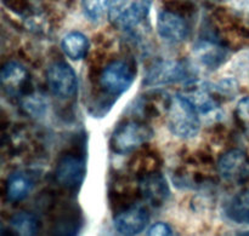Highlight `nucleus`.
I'll list each match as a JSON object with an SVG mask.
<instances>
[{"label":"nucleus","mask_w":249,"mask_h":236,"mask_svg":"<svg viewBox=\"0 0 249 236\" xmlns=\"http://www.w3.org/2000/svg\"><path fill=\"white\" fill-rule=\"evenodd\" d=\"M201 121L195 104L182 94L170 97L168 106V127L173 135L192 138L198 133Z\"/></svg>","instance_id":"1"},{"label":"nucleus","mask_w":249,"mask_h":236,"mask_svg":"<svg viewBox=\"0 0 249 236\" xmlns=\"http://www.w3.org/2000/svg\"><path fill=\"white\" fill-rule=\"evenodd\" d=\"M152 0H112L108 17L116 28L129 31L140 26L150 14Z\"/></svg>","instance_id":"2"},{"label":"nucleus","mask_w":249,"mask_h":236,"mask_svg":"<svg viewBox=\"0 0 249 236\" xmlns=\"http://www.w3.org/2000/svg\"><path fill=\"white\" fill-rule=\"evenodd\" d=\"M152 133L145 124L129 121L116 128L111 138V147L118 154H129L147 142Z\"/></svg>","instance_id":"3"},{"label":"nucleus","mask_w":249,"mask_h":236,"mask_svg":"<svg viewBox=\"0 0 249 236\" xmlns=\"http://www.w3.org/2000/svg\"><path fill=\"white\" fill-rule=\"evenodd\" d=\"M134 70L125 61H114L107 65L100 77V85L105 92L121 96L128 91L134 81Z\"/></svg>","instance_id":"4"},{"label":"nucleus","mask_w":249,"mask_h":236,"mask_svg":"<svg viewBox=\"0 0 249 236\" xmlns=\"http://www.w3.org/2000/svg\"><path fill=\"white\" fill-rule=\"evenodd\" d=\"M48 84L51 92L58 98H71L77 92V75L67 63H53L48 70Z\"/></svg>","instance_id":"5"},{"label":"nucleus","mask_w":249,"mask_h":236,"mask_svg":"<svg viewBox=\"0 0 249 236\" xmlns=\"http://www.w3.org/2000/svg\"><path fill=\"white\" fill-rule=\"evenodd\" d=\"M157 31L162 40L168 44H179L189 35L186 21L178 14L168 10H163L158 15Z\"/></svg>","instance_id":"6"},{"label":"nucleus","mask_w":249,"mask_h":236,"mask_svg":"<svg viewBox=\"0 0 249 236\" xmlns=\"http://www.w3.org/2000/svg\"><path fill=\"white\" fill-rule=\"evenodd\" d=\"M186 67L178 61H163L153 65L145 78L147 86H160L179 82L186 78Z\"/></svg>","instance_id":"7"},{"label":"nucleus","mask_w":249,"mask_h":236,"mask_svg":"<svg viewBox=\"0 0 249 236\" xmlns=\"http://www.w3.org/2000/svg\"><path fill=\"white\" fill-rule=\"evenodd\" d=\"M218 170L220 176L225 181L231 183L243 181L249 173L247 157L241 150H230L220 157L218 162Z\"/></svg>","instance_id":"8"},{"label":"nucleus","mask_w":249,"mask_h":236,"mask_svg":"<svg viewBox=\"0 0 249 236\" xmlns=\"http://www.w3.org/2000/svg\"><path fill=\"white\" fill-rule=\"evenodd\" d=\"M85 177V162L74 155H66L56 169V179L66 188H77Z\"/></svg>","instance_id":"9"},{"label":"nucleus","mask_w":249,"mask_h":236,"mask_svg":"<svg viewBox=\"0 0 249 236\" xmlns=\"http://www.w3.org/2000/svg\"><path fill=\"white\" fill-rule=\"evenodd\" d=\"M150 216L142 206H133L114 218V228L122 235H136L148 224Z\"/></svg>","instance_id":"10"},{"label":"nucleus","mask_w":249,"mask_h":236,"mask_svg":"<svg viewBox=\"0 0 249 236\" xmlns=\"http://www.w3.org/2000/svg\"><path fill=\"white\" fill-rule=\"evenodd\" d=\"M185 96L195 104L198 113L203 114V115L214 113L218 109V103H216L211 86L208 84L194 82L189 86L187 94Z\"/></svg>","instance_id":"11"},{"label":"nucleus","mask_w":249,"mask_h":236,"mask_svg":"<svg viewBox=\"0 0 249 236\" xmlns=\"http://www.w3.org/2000/svg\"><path fill=\"white\" fill-rule=\"evenodd\" d=\"M141 193L153 206H160L169 198V188L164 177L160 173L150 174L141 182Z\"/></svg>","instance_id":"12"},{"label":"nucleus","mask_w":249,"mask_h":236,"mask_svg":"<svg viewBox=\"0 0 249 236\" xmlns=\"http://www.w3.org/2000/svg\"><path fill=\"white\" fill-rule=\"evenodd\" d=\"M28 74L21 64L10 62L4 65L1 70V84L7 92H18L24 86Z\"/></svg>","instance_id":"13"},{"label":"nucleus","mask_w":249,"mask_h":236,"mask_svg":"<svg viewBox=\"0 0 249 236\" xmlns=\"http://www.w3.org/2000/svg\"><path fill=\"white\" fill-rule=\"evenodd\" d=\"M61 46L71 60L79 61L84 58L89 51V40L83 33L72 31L63 38Z\"/></svg>","instance_id":"14"},{"label":"nucleus","mask_w":249,"mask_h":236,"mask_svg":"<svg viewBox=\"0 0 249 236\" xmlns=\"http://www.w3.org/2000/svg\"><path fill=\"white\" fill-rule=\"evenodd\" d=\"M226 215L231 220L240 224H249V190L238 193L229 201Z\"/></svg>","instance_id":"15"},{"label":"nucleus","mask_w":249,"mask_h":236,"mask_svg":"<svg viewBox=\"0 0 249 236\" xmlns=\"http://www.w3.org/2000/svg\"><path fill=\"white\" fill-rule=\"evenodd\" d=\"M32 189V182L22 173H14L7 181V198L12 201H19L26 198Z\"/></svg>","instance_id":"16"},{"label":"nucleus","mask_w":249,"mask_h":236,"mask_svg":"<svg viewBox=\"0 0 249 236\" xmlns=\"http://www.w3.org/2000/svg\"><path fill=\"white\" fill-rule=\"evenodd\" d=\"M11 227L21 235H34L39 229L36 216L28 212H19L15 215L11 220Z\"/></svg>","instance_id":"17"},{"label":"nucleus","mask_w":249,"mask_h":236,"mask_svg":"<svg viewBox=\"0 0 249 236\" xmlns=\"http://www.w3.org/2000/svg\"><path fill=\"white\" fill-rule=\"evenodd\" d=\"M82 9L89 21L97 23L104 19L106 14H108L109 1L108 0H82Z\"/></svg>","instance_id":"18"},{"label":"nucleus","mask_w":249,"mask_h":236,"mask_svg":"<svg viewBox=\"0 0 249 236\" xmlns=\"http://www.w3.org/2000/svg\"><path fill=\"white\" fill-rule=\"evenodd\" d=\"M224 50L211 43H203L198 46V57L208 67L219 65L224 60Z\"/></svg>","instance_id":"19"},{"label":"nucleus","mask_w":249,"mask_h":236,"mask_svg":"<svg viewBox=\"0 0 249 236\" xmlns=\"http://www.w3.org/2000/svg\"><path fill=\"white\" fill-rule=\"evenodd\" d=\"M236 114L240 123L249 130V97H245L241 99L236 108Z\"/></svg>","instance_id":"20"},{"label":"nucleus","mask_w":249,"mask_h":236,"mask_svg":"<svg viewBox=\"0 0 249 236\" xmlns=\"http://www.w3.org/2000/svg\"><path fill=\"white\" fill-rule=\"evenodd\" d=\"M172 234V228L165 223H156L147 232V235L150 236H168Z\"/></svg>","instance_id":"21"}]
</instances>
